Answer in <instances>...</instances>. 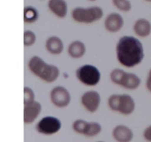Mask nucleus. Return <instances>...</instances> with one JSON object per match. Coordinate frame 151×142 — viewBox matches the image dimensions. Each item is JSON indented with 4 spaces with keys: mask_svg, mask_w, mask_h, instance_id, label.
<instances>
[{
    "mask_svg": "<svg viewBox=\"0 0 151 142\" xmlns=\"http://www.w3.org/2000/svg\"><path fill=\"white\" fill-rule=\"evenodd\" d=\"M116 56L118 62L125 67H135L144 59V46L137 37L124 36L116 43Z\"/></svg>",
    "mask_w": 151,
    "mask_h": 142,
    "instance_id": "1",
    "label": "nucleus"
},
{
    "mask_svg": "<svg viewBox=\"0 0 151 142\" xmlns=\"http://www.w3.org/2000/svg\"><path fill=\"white\" fill-rule=\"evenodd\" d=\"M27 66L34 75L49 84L55 81L60 75V69L56 65L47 63L38 56L31 57Z\"/></svg>",
    "mask_w": 151,
    "mask_h": 142,
    "instance_id": "2",
    "label": "nucleus"
},
{
    "mask_svg": "<svg viewBox=\"0 0 151 142\" xmlns=\"http://www.w3.org/2000/svg\"><path fill=\"white\" fill-rule=\"evenodd\" d=\"M108 106L112 111L124 115H130L135 111L136 102L129 94H112L108 99Z\"/></svg>",
    "mask_w": 151,
    "mask_h": 142,
    "instance_id": "3",
    "label": "nucleus"
},
{
    "mask_svg": "<svg viewBox=\"0 0 151 142\" xmlns=\"http://www.w3.org/2000/svg\"><path fill=\"white\" fill-rule=\"evenodd\" d=\"M110 79L116 85L129 90H135L139 87L142 80L138 75L128 72L122 68H114L110 72Z\"/></svg>",
    "mask_w": 151,
    "mask_h": 142,
    "instance_id": "4",
    "label": "nucleus"
},
{
    "mask_svg": "<svg viewBox=\"0 0 151 142\" xmlns=\"http://www.w3.org/2000/svg\"><path fill=\"white\" fill-rule=\"evenodd\" d=\"M103 10L98 6L89 7H75L72 11V17L75 22L81 24H92L103 18Z\"/></svg>",
    "mask_w": 151,
    "mask_h": 142,
    "instance_id": "5",
    "label": "nucleus"
},
{
    "mask_svg": "<svg viewBox=\"0 0 151 142\" xmlns=\"http://www.w3.org/2000/svg\"><path fill=\"white\" fill-rule=\"evenodd\" d=\"M77 79L83 85L94 87L101 80V72L98 67L91 64H85L75 71Z\"/></svg>",
    "mask_w": 151,
    "mask_h": 142,
    "instance_id": "6",
    "label": "nucleus"
},
{
    "mask_svg": "<svg viewBox=\"0 0 151 142\" xmlns=\"http://www.w3.org/2000/svg\"><path fill=\"white\" fill-rule=\"evenodd\" d=\"M62 127V123L58 118L52 115L44 116L37 123V132L45 135H52L58 133Z\"/></svg>",
    "mask_w": 151,
    "mask_h": 142,
    "instance_id": "7",
    "label": "nucleus"
},
{
    "mask_svg": "<svg viewBox=\"0 0 151 142\" xmlns=\"http://www.w3.org/2000/svg\"><path fill=\"white\" fill-rule=\"evenodd\" d=\"M51 103L58 108H66L70 104L72 97L69 90L65 87L58 85L53 87L50 93Z\"/></svg>",
    "mask_w": 151,
    "mask_h": 142,
    "instance_id": "8",
    "label": "nucleus"
},
{
    "mask_svg": "<svg viewBox=\"0 0 151 142\" xmlns=\"http://www.w3.org/2000/svg\"><path fill=\"white\" fill-rule=\"evenodd\" d=\"M81 103L88 112L94 113L98 110L101 104V96L96 90H88L81 96Z\"/></svg>",
    "mask_w": 151,
    "mask_h": 142,
    "instance_id": "9",
    "label": "nucleus"
},
{
    "mask_svg": "<svg viewBox=\"0 0 151 142\" xmlns=\"http://www.w3.org/2000/svg\"><path fill=\"white\" fill-rule=\"evenodd\" d=\"M41 110L42 105L37 101L24 104V123L25 124H32L39 116Z\"/></svg>",
    "mask_w": 151,
    "mask_h": 142,
    "instance_id": "10",
    "label": "nucleus"
},
{
    "mask_svg": "<svg viewBox=\"0 0 151 142\" xmlns=\"http://www.w3.org/2000/svg\"><path fill=\"white\" fill-rule=\"evenodd\" d=\"M124 24L123 17L118 13H110L104 21L105 29L111 33H116L120 31L123 28Z\"/></svg>",
    "mask_w": 151,
    "mask_h": 142,
    "instance_id": "11",
    "label": "nucleus"
},
{
    "mask_svg": "<svg viewBox=\"0 0 151 142\" xmlns=\"http://www.w3.org/2000/svg\"><path fill=\"white\" fill-rule=\"evenodd\" d=\"M112 136L116 142H131L134 138V132L125 124H117L113 129Z\"/></svg>",
    "mask_w": 151,
    "mask_h": 142,
    "instance_id": "12",
    "label": "nucleus"
},
{
    "mask_svg": "<svg viewBox=\"0 0 151 142\" xmlns=\"http://www.w3.org/2000/svg\"><path fill=\"white\" fill-rule=\"evenodd\" d=\"M45 48L51 55L58 56L63 53L64 50V44L60 37L57 36H51L46 40Z\"/></svg>",
    "mask_w": 151,
    "mask_h": 142,
    "instance_id": "13",
    "label": "nucleus"
},
{
    "mask_svg": "<svg viewBox=\"0 0 151 142\" xmlns=\"http://www.w3.org/2000/svg\"><path fill=\"white\" fill-rule=\"evenodd\" d=\"M134 33L139 38H147L151 34V22L145 18L138 19L133 26Z\"/></svg>",
    "mask_w": 151,
    "mask_h": 142,
    "instance_id": "14",
    "label": "nucleus"
},
{
    "mask_svg": "<svg viewBox=\"0 0 151 142\" xmlns=\"http://www.w3.org/2000/svg\"><path fill=\"white\" fill-rule=\"evenodd\" d=\"M48 7L59 19H63L67 15L68 4L65 0H49Z\"/></svg>",
    "mask_w": 151,
    "mask_h": 142,
    "instance_id": "15",
    "label": "nucleus"
},
{
    "mask_svg": "<svg viewBox=\"0 0 151 142\" xmlns=\"http://www.w3.org/2000/svg\"><path fill=\"white\" fill-rule=\"evenodd\" d=\"M69 56L72 59H79L83 57L86 52V46L80 40H75L69 44L67 48Z\"/></svg>",
    "mask_w": 151,
    "mask_h": 142,
    "instance_id": "16",
    "label": "nucleus"
},
{
    "mask_svg": "<svg viewBox=\"0 0 151 142\" xmlns=\"http://www.w3.org/2000/svg\"><path fill=\"white\" fill-rule=\"evenodd\" d=\"M39 17L38 10L32 6H27L24 9V22L27 24H32L37 22Z\"/></svg>",
    "mask_w": 151,
    "mask_h": 142,
    "instance_id": "17",
    "label": "nucleus"
},
{
    "mask_svg": "<svg viewBox=\"0 0 151 142\" xmlns=\"http://www.w3.org/2000/svg\"><path fill=\"white\" fill-rule=\"evenodd\" d=\"M88 124H89V122L86 120L77 119L72 123V129L76 133L85 135L88 130Z\"/></svg>",
    "mask_w": 151,
    "mask_h": 142,
    "instance_id": "18",
    "label": "nucleus"
},
{
    "mask_svg": "<svg viewBox=\"0 0 151 142\" xmlns=\"http://www.w3.org/2000/svg\"><path fill=\"white\" fill-rule=\"evenodd\" d=\"M102 126L101 124L97 121H89L88 130L85 136L88 138H92L94 136H97L102 132Z\"/></svg>",
    "mask_w": 151,
    "mask_h": 142,
    "instance_id": "19",
    "label": "nucleus"
},
{
    "mask_svg": "<svg viewBox=\"0 0 151 142\" xmlns=\"http://www.w3.org/2000/svg\"><path fill=\"white\" fill-rule=\"evenodd\" d=\"M36 34L32 30H25L23 35V44L25 47H31L36 42Z\"/></svg>",
    "mask_w": 151,
    "mask_h": 142,
    "instance_id": "20",
    "label": "nucleus"
},
{
    "mask_svg": "<svg viewBox=\"0 0 151 142\" xmlns=\"http://www.w3.org/2000/svg\"><path fill=\"white\" fill-rule=\"evenodd\" d=\"M112 3L118 10L122 12L130 11L132 7L130 0H112Z\"/></svg>",
    "mask_w": 151,
    "mask_h": 142,
    "instance_id": "21",
    "label": "nucleus"
},
{
    "mask_svg": "<svg viewBox=\"0 0 151 142\" xmlns=\"http://www.w3.org/2000/svg\"><path fill=\"white\" fill-rule=\"evenodd\" d=\"M35 101V94L31 87H24V104L32 103Z\"/></svg>",
    "mask_w": 151,
    "mask_h": 142,
    "instance_id": "22",
    "label": "nucleus"
},
{
    "mask_svg": "<svg viewBox=\"0 0 151 142\" xmlns=\"http://www.w3.org/2000/svg\"><path fill=\"white\" fill-rule=\"evenodd\" d=\"M143 137L147 141L151 142V124L144 130V131H143Z\"/></svg>",
    "mask_w": 151,
    "mask_h": 142,
    "instance_id": "23",
    "label": "nucleus"
},
{
    "mask_svg": "<svg viewBox=\"0 0 151 142\" xmlns=\"http://www.w3.org/2000/svg\"><path fill=\"white\" fill-rule=\"evenodd\" d=\"M146 88L151 93V68L147 73V79H146Z\"/></svg>",
    "mask_w": 151,
    "mask_h": 142,
    "instance_id": "24",
    "label": "nucleus"
},
{
    "mask_svg": "<svg viewBox=\"0 0 151 142\" xmlns=\"http://www.w3.org/2000/svg\"><path fill=\"white\" fill-rule=\"evenodd\" d=\"M145 1H147V2H151V0H145Z\"/></svg>",
    "mask_w": 151,
    "mask_h": 142,
    "instance_id": "25",
    "label": "nucleus"
},
{
    "mask_svg": "<svg viewBox=\"0 0 151 142\" xmlns=\"http://www.w3.org/2000/svg\"><path fill=\"white\" fill-rule=\"evenodd\" d=\"M97 142H105V141H97Z\"/></svg>",
    "mask_w": 151,
    "mask_h": 142,
    "instance_id": "26",
    "label": "nucleus"
},
{
    "mask_svg": "<svg viewBox=\"0 0 151 142\" xmlns=\"http://www.w3.org/2000/svg\"><path fill=\"white\" fill-rule=\"evenodd\" d=\"M88 1H96V0H88Z\"/></svg>",
    "mask_w": 151,
    "mask_h": 142,
    "instance_id": "27",
    "label": "nucleus"
}]
</instances>
